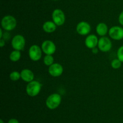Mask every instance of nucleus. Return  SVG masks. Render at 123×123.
<instances>
[{
	"label": "nucleus",
	"instance_id": "f257e3e1",
	"mask_svg": "<svg viewBox=\"0 0 123 123\" xmlns=\"http://www.w3.org/2000/svg\"><path fill=\"white\" fill-rule=\"evenodd\" d=\"M42 84L38 81L33 80L28 83L26 87V92L28 95L31 97H34L38 95L40 92Z\"/></svg>",
	"mask_w": 123,
	"mask_h": 123
},
{
	"label": "nucleus",
	"instance_id": "f03ea898",
	"mask_svg": "<svg viewBox=\"0 0 123 123\" xmlns=\"http://www.w3.org/2000/svg\"><path fill=\"white\" fill-rule=\"evenodd\" d=\"M17 25V20L14 16L12 15H7L3 17L1 20L2 28L7 31H12Z\"/></svg>",
	"mask_w": 123,
	"mask_h": 123
},
{
	"label": "nucleus",
	"instance_id": "7ed1b4c3",
	"mask_svg": "<svg viewBox=\"0 0 123 123\" xmlns=\"http://www.w3.org/2000/svg\"><path fill=\"white\" fill-rule=\"evenodd\" d=\"M61 96L58 94H52L47 98L46 100V105L49 109L54 110L57 108L61 102Z\"/></svg>",
	"mask_w": 123,
	"mask_h": 123
},
{
	"label": "nucleus",
	"instance_id": "20e7f679",
	"mask_svg": "<svg viewBox=\"0 0 123 123\" xmlns=\"http://www.w3.org/2000/svg\"><path fill=\"white\" fill-rule=\"evenodd\" d=\"M42 48L37 45H32L30 47L28 51L29 57L30 59L34 62H37L40 60L42 57Z\"/></svg>",
	"mask_w": 123,
	"mask_h": 123
},
{
	"label": "nucleus",
	"instance_id": "39448f33",
	"mask_svg": "<svg viewBox=\"0 0 123 123\" xmlns=\"http://www.w3.org/2000/svg\"><path fill=\"white\" fill-rule=\"evenodd\" d=\"M52 21L57 26H61L66 21V16L63 11L59 8L55 9L52 14Z\"/></svg>",
	"mask_w": 123,
	"mask_h": 123
},
{
	"label": "nucleus",
	"instance_id": "423d86ee",
	"mask_svg": "<svg viewBox=\"0 0 123 123\" xmlns=\"http://www.w3.org/2000/svg\"><path fill=\"white\" fill-rule=\"evenodd\" d=\"M12 48L14 50L21 51L24 50L25 46V37L20 34H17L12 38Z\"/></svg>",
	"mask_w": 123,
	"mask_h": 123
},
{
	"label": "nucleus",
	"instance_id": "0eeeda50",
	"mask_svg": "<svg viewBox=\"0 0 123 123\" xmlns=\"http://www.w3.org/2000/svg\"><path fill=\"white\" fill-rule=\"evenodd\" d=\"M41 48L46 55H52L55 53L56 49L55 44L50 40H46L43 41Z\"/></svg>",
	"mask_w": 123,
	"mask_h": 123
},
{
	"label": "nucleus",
	"instance_id": "6e6552de",
	"mask_svg": "<svg viewBox=\"0 0 123 123\" xmlns=\"http://www.w3.org/2000/svg\"><path fill=\"white\" fill-rule=\"evenodd\" d=\"M98 48L102 52H108L111 49L112 43L109 37H100L98 39Z\"/></svg>",
	"mask_w": 123,
	"mask_h": 123
},
{
	"label": "nucleus",
	"instance_id": "1a4fd4ad",
	"mask_svg": "<svg viewBox=\"0 0 123 123\" xmlns=\"http://www.w3.org/2000/svg\"><path fill=\"white\" fill-rule=\"evenodd\" d=\"M109 36L115 41H120L123 39V28L120 26H113L109 30Z\"/></svg>",
	"mask_w": 123,
	"mask_h": 123
},
{
	"label": "nucleus",
	"instance_id": "9d476101",
	"mask_svg": "<svg viewBox=\"0 0 123 123\" xmlns=\"http://www.w3.org/2000/svg\"><path fill=\"white\" fill-rule=\"evenodd\" d=\"M76 31L79 34L82 36L88 35L91 30V27L88 22L85 21H81L76 25Z\"/></svg>",
	"mask_w": 123,
	"mask_h": 123
},
{
	"label": "nucleus",
	"instance_id": "9b49d317",
	"mask_svg": "<svg viewBox=\"0 0 123 123\" xmlns=\"http://www.w3.org/2000/svg\"><path fill=\"white\" fill-rule=\"evenodd\" d=\"M64 69L62 65L58 63H54L49 66L48 72L49 74L54 77H58L61 76L63 73Z\"/></svg>",
	"mask_w": 123,
	"mask_h": 123
},
{
	"label": "nucleus",
	"instance_id": "f8f14e48",
	"mask_svg": "<svg viewBox=\"0 0 123 123\" xmlns=\"http://www.w3.org/2000/svg\"><path fill=\"white\" fill-rule=\"evenodd\" d=\"M98 39L95 34H90L86 37L85 40V46L89 49L96 48L98 45Z\"/></svg>",
	"mask_w": 123,
	"mask_h": 123
},
{
	"label": "nucleus",
	"instance_id": "ddd939ff",
	"mask_svg": "<svg viewBox=\"0 0 123 123\" xmlns=\"http://www.w3.org/2000/svg\"><path fill=\"white\" fill-rule=\"evenodd\" d=\"M21 78L25 82L30 83L34 80V74L31 70L29 69H24L20 71Z\"/></svg>",
	"mask_w": 123,
	"mask_h": 123
},
{
	"label": "nucleus",
	"instance_id": "4468645a",
	"mask_svg": "<svg viewBox=\"0 0 123 123\" xmlns=\"http://www.w3.org/2000/svg\"><path fill=\"white\" fill-rule=\"evenodd\" d=\"M96 30L97 33L100 36H102V37L105 36L108 32H109L108 25L104 22L98 23V24H97V27H96Z\"/></svg>",
	"mask_w": 123,
	"mask_h": 123
},
{
	"label": "nucleus",
	"instance_id": "2eb2a0df",
	"mask_svg": "<svg viewBox=\"0 0 123 123\" xmlns=\"http://www.w3.org/2000/svg\"><path fill=\"white\" fill-rule=\"evenodd\" d=\"M57 25L53 21L48 20L45 22L43 25V30L48 33H52L56 30Z\"/></svg>",
	"mask_w": 123,
	"mask_h": 123
},
{
	"label": "nucleus",
	"instance_id": "dca6fc26",
	"mask_svg": "<svg viewBox=\"0 0 123 123\" xmlns=\"http://www.w3.org/2000/svg\"><path fill=\"white\" fill-rule=\"evenodd\" d=\"M20 57H21V53L20 51L14 50V49L13 51L11 52L9 55L10 60L13 62H18V60H20Z\"/></svg>",
	"mask_w": 123,
	"mask_h": 123
},
{
	"label": "nucleus",
	"instance_id": "f3484780",
	"mask_svg": "<svg viewBox=\"0 0 123 123\" xmlns=\"http://www.w3.org/2000/svg\"><path fill=\"white\" fill-rule=\"evenodd\" d=\"M43 63L45 65L50 66L54 63V58L52 55H46L43 58Z\"/></svg>",
	"mask_w": 123,
	"mask_h": 123
},
{
	"label": "nucleus",
	"instance_id": "a211bd4d",
	"mask_svg": "<svg viewBox=\"0 0 123 123\" xmlns=\"http://www.w3.org/2000/svg\"><path fill=\"white\" fill-rule=\"evenodd\" d=\"M9 77L11 80L13 81V82H16V81L19 80L20 78H21L20 72H19L16 71H13L10 74Z\"/></svg>",
	"mask_w": 123,
	"mask_h": 123
},
{
	"label": "nucleus",
	"instance_id": "6ab92c4d",
	"mask_svg": "<svg viewBox=\"0 0 123 123\" xmlns=\"http://www.w3.org/2000/svg\"><path fill=\"white\" fill-rule=\"evenodd\" d=\"M121 63H122V62L118 59H115L111 62V66L112 68L117 69L121 67Z\"/></svg>",
	"mask_w": 123,
	"mask_h": 123
},
{
	"label": "nucleus",
	"instance_id": "aec40b11",
	"mask_svg": "<svg viewBox=\"0 0 123 123\" xmlns=\"http://www.w3.org/2000/svg\"><path fill=\"white\" fill-rule=\"evenodd\" d=\"M117 59L123 63V45L121 46L117 51Z\"/></svg>",
	"mask_w": 123,
	"mask_h": 123
},
{
	"label": "nucleus",
	"instance_id": "412c9836",
	"mask_svg": "<svg viewBox=\"0 0 123 123\" xmlns=\"http://www.w3.org/2000/svg\"><path fill=\"white\" fill-rule=\"evenodd\" d=\"M118 21L119 23L123 26V11L121 12L118 17Z\"/></svg>",
	"mask_w": 123,
	"mask_h": 123
},
{
	"label": "nucleus",
	"instance_id": "4be33fe9",
	"mask_svg": "<svg viewBox=\"0 0 123 123\" xmlns=\"http://www.w3.org/2000/svg\"><path fill=\"white\" fill-rule=\"evenodd\" d=\"M8 123H19V121L15 118H12L8 121Z\"/></svg>",
	"mask_w": 123,
	"mask_h": 123
},
{
	"label": "nucleus",
	"instance_id": "5701e85b",
	"mask_svg": "<svg viewBox=\"0 0 123 123\" xmlns=\"http://www.w3.org/2000/svg\"><path fill=\"white\" fill-rule=\"evenodd\" d=\"M5 45H6V41L4 39H0V47L2 48Z\"/></svg>",
	"mask_w": 123,
	"mask_h": 123
},
{
	"label": "nucleus",
	"instance_id": "b1692460",
	"mask_svg": "<svg viewBox=\"0 0 123 123\" xmlns=\"http://www.w3.org/2000/svg\"><path fill=\"white\" fill-rule=\"evenodd\" d=\"M98 48H92V53H94V54H97V53H98Z\"/></svg>",
	"mask_w": 123,
	"mask_h": 123
},
{
	"label": "nucleus",
	"instance_id": "393cba45",
	"mask_svg": "<svg viewBox=\"0 0 123 123\" xmlns=\"http://www.w3.org/2000/svg\"><path fill=\"white\" fill-rule=\"evenodd\" d=\"M3 31H2V28H0V39H2L3 37Z\"/></svg>",
	"mask_w": 123,
	"mask_h": 123
},
{
	"label": "nucleus",
	"instance_id": "a878e982",
	"mask_svg": "<svg viewBox=\"0 0 123 123\" xmlns=\"http://www.w3.org/2000/svg\"><path fill=\"white\" fill-rule=\"evenodd\" d=\"M0 123H4V121H2V119H0Z\"/></svg>",
	"mask_w": 123,
	"mask_h": 123
},
{
	"label": "nucleus",
	"instance_id": "bb28decb",
	"mask_svg": "<svg viewBox=\"0 0 123 123\" xmlns=\"http://www.w3.org/2000/svg\"><path fill=\"white\" fill-rule=\"evenodd\" d=\"M52 1H58V0H52Z\"/></svg>",
	"mask_w": 123,
	"mask_h": 123
}]
</instances>
